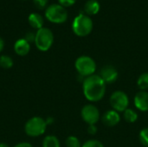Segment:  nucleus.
<instances>
[{
    "label": "nucleus",
    "mask_w": 148,
    "mask_h": 147,
    "mask_svg": "<svg viewBox=\"0 0 148 147\" xmlns=\"http://www.w3.org/2000/svg\"><path fill=\"white\" fill-rule=\"evenodd\" d=\"M82 89L84 96L88 101L96 102L104 97L106 94V83L100 75H93L84 79Z\"/></svg>",
    "instance_id": "1"
},
{
    "label": "nucleus",
    "mask_w": 148,
    "mask_h": 147,
    "mask_svg": "<svg viewBox=\"0 0 148 147\" xmlns=\"http://www.w3.org/2000/svg\"><path fill=\"white\" fill-rule=\"evenodd\" d=\"M72 29L76 36H86L93 29V21L88 16L81 13L75 17L72 23Z\"/></svg>",
    "instance_id": "2"
},
{
    "label": "nucleus",
    "mask_w": 148,
    "mask_h": 147,
    "mask_svg": "<svg viewBox=\"0 0 148 147\" xmlns=\"http://www.w3.org/2000/svg\"><path fill=\"white\" fill-rule=\"evenodd\" d=\"M46 120L41 117L35 116L30 118L24 126L25 133L29 137H39L42 135L47 129Z\"/></svg>",
    "instance_id": "3"
},
{
    "label": "nucleus",
    "mask_w": 148,
    "mask_h": 147,
    "mask_svg": "<svg viewBox=\"0 0 148 147\" xmlns=\"http://www.w3.org/2000/svg\"><path fill=\"white\" fill-rule=\"evenodd\" d=\"M54 42L53 32L48 28H41L36 33L35 44L40 51H48Z\"/></svg>",
    "instance_id": "4"
},
{
    "label": "nucleus",
    "mask_w": 148,
    "mask_h": 147,
    "mask_svg": "<svg viewBox=\"0 0 148 147\" xmlns=\"http://www.w3.org/2000/svg\"><path fill=\"white\" fill-rule=\"evenodd\" d=\"M75 67L79 75L85 78L95 75L96 70V63L95 60L87 55L78 57L75 62Z\"/></svg>",
    "instance_id": "5"
},
{
    "label": "nucleus",
    "mask_w": 148,
    "mask_h": 147,
    "mask_svg": "<svg viewBox=\"0 0 148 147\" xmlns=\"http://www.w3.org/2000/svg\"><path fill=\"white\" fill-rule=\"evenodd\" d=\"M45 16L51 23H62L68 18V12L63 6L53 3L47 7L45 10Z\"/></svg>",
    "instance_id": "6"
},
{
    "label": "nucleus",
    "mask_w": 148,
    "mask_h": 147,
    "mask_svg": "<svg viewBox=\"0 0 148 147\" xmlns=\"http://www.w3.org/2000/svg\"><path fill=\"white\" fill-rule=\"evenodd\" d=\"M110 104L116 112H124L128 107L129 99L127 94L123 91H115L110 97Z\"/></svg>",
    "instance_id": "7"
},
{
    "label": "nucleus",
    "mask_w": 148,
    "mask_h": 147,
    "mask_svg": "<svg viewBox=\"0 0 148 147\" xmlns=\"http://www.w3.org/2000/svg\"><path fill=\"white\" fill-rule=\"evenodd\" d=\"M82 120L88 125H95L100 120L99 109L92 104L85 105L81 112Z\"/></svg>",
    "instance_id": "8"
},
{
    "label": "nucleus",
    "mask_w": 148,
    "mask_h": 147,
    "mask_svg": "<svg viewBox=\"0 0 148 147\" xmlns=\"http://www.w3.org/2000/svg\"><path fill=\"white\" fill-rule=\"evenodd\" d=\"M118 75L119 74L117 69L111 65L104 66L100 73L101 78L103 80V81L106 84H111L116 81V80L118 79Z\"/></svg>",
    "instance_id": "9"
},
{
    "label": "nucleus",
    "mask_w": 148,
    "mask_h": 147,
    "mask_svg": "<svg viewBox=\"0 0 148 147\" xmlns=\"http://www.w3.org/2000/svg\"><path fill=\"white\" fill-rule=\"evenodd\" d=\"M102 122L105 126H117L121 121V116L118 112L115 110H109L104 113L102 116Z\"/></svg>",
    "instance_id": "10"
},
{
    "label": "nucleus",
    "mask_w": 148,
    "mask_h": 147,
    "mask_svg": "<svg viewBox=\"0 0 148 147\" xmlns=\"http://www.w3.org/2000/svg\"><path fill=\"white\" fill-rule=\"evenodd\" d=\"M134 105L141 112L148 111V92L140 91L134 97Z\"/></svg>",
    "instance_id": "11"
},
{
    "label": "nucleus",
    "mask_w": 148,
    "mask_h": 147,
    "mask_svg": "<svg viewBox=\"0 0 148 147\" xmlns=\"http://www.w3.org/2000/svg\"><path fill=\"white\" fill-rule=\"evenodd\" d=\"M14 50L16 55L20 56H24L28 55L30 50L29 42L27 40H25V38L18 39L14 44Z\"/></svg>",
    "instance_id": "12"
},
{
    "label": "nucleus",
    "mask_w": 148,
    "mask_h": 147,
    "mask_svg": "<svg viewBox=\"0 0 148 147\" xmlns=\"http://www.w3.org/2000/svg\"><path fill=\"white\" fill-rule=\"evenodd\" d=\"M101 6L97 0H88L84 5V11L88 15H96L100 11Z\"/></svg>",
    "instance_id": "13"
},
{
    "label": "nucleus",
    "mask_w": 148,
    "mask_h": 147,
    "mask_svg": "<svg viewBox=\"0 0 148 147\" xmlns=\"http://www.w3.org/2000/svg\"><path fill=\"white\" fill-rule=\"evenodd\" d=\"M28 21H29V23L30 24V26L34 29H36L37 30L40 29L41 28H42L43 18L38 13H31L29 16Z\"/></svg>",
    "instance_id": "14"
},
{
    "label": "nucleus",
    "mask_w": 148,
    "mask_h": 147,
    "mask_svg": "<svg viewBox=\"0 0 148 147\" xmlns=\"http://www.w3.org/2000/svg\"><path fill=\"white\" fill-rule=\"evenodd\" d=\"M59 139L54 135L46 136L42 141V147H60Z\"/></svg>",
    "instance_id": "15"
},
{
    "label": "nucleus",
    "mask_w": 148,
    "mask_h": 147,
    "mask_svg": "<svg viewBox=\"0 0 148 147\" xmlns=\"http://www.w3.org/2000/svg\"><path fill=\"white\" fill-rule=\"evenodd\" d=\"M124 119L128 123H134L138 120V113L131 108H127L123 112Z\"/></svg>",
    "instance_id": "16"
},
{
    "label": "nucleus",
    "mask_w": 148,
    "mask_h": 147,
    "mask_svg": "<svg viewBox=\"0 0 148 147\" xmlns=\"http://www.w3.org/2000/svg\"><path fill=\"white\" fill-rule=\"evenodd\" d=\"M137 85L141 91L148 89V73H143L140 75L137 81Z\"/></svg>",
    "instance_id": "17"
},
{
    "label": "nucleus",
    "mask_w": 148,
    "mask_h": 147,
    "mask_svg": "<svg viewBox=\"0 0 148 147\" xmlns=\"http://www.w3.org/2000/svg\"><path fill=\"white\" fill-rule=\"evenodd\" d=\"M0 66L3 68L9 69L13 66V60L9 55H2L0 56Z\"/></svg>",
    "instance_id": "18"
},
{
    "label": "nucleus",
    "mask_w": 148,
    "mask_h": 147,
    "mask_svg": "<svg viewBox=\"0 0 148 147\" xmlns=\"http://www.w3.org/2000/svg\"><path fill=\"white\" fill-rule=\"evenodd\" d=\"M67 147H82L81 142L75 136H69L66 139Z\"/></svg>",
    "instance_id": "19"
},
{
    "label": "nucleus",
    "mask_w": 148,
    "mask_h": 147,
    "mask_svg": "<svg viewBox=\"0 0 148 147\" xmlns=\"http://www.w3.org/2000/svg\"><path fill=\"white\" fill-rule=\"evenodd\" d=\"M140 141L145 147H148V127L142 129L140 132Z\"/></svg>",
    "instance_id": "20"
},
{
    "label": "nucleus",
    "mask_w": 148,
    "mask_h": 147,
    "mask_svg": "<svg viewBox=\"0 0 148 147\" xmlns=\"http://www.w3.org/2000/svg\"><path fill=\"white\" fill-rule=\"evenodd\" d=\"M82 147H104L101 142L96 139H90L86 141Z\"/></svg>",
    "instance_id": "21"
},
{
    "label": "nucleus",
    "mask_w": 148,
    "mask_h": 147,
    "mask_svg": "<svg viewBox=\"0 0 148 147\" xmlns=\"http://www.w3.org/2000/svg\"><path fill=\"white\" fill-rule=\"evenodd\" d=\"M33 2L38 9H43L47 6L49 0H33Z\"/></svg>",
    "instance_id": "22"
},
{
    "label": "nucleus",
    "mask_w": 148,
    "mask_h": 147,
    "mask_svg": "<svg viewBox=\"0 0 148 147\" xmlns=\"http://www.w3.org/2000/svg\"><path fill=\"white\" fill-rule=\"evenodd\" d=\"M59 4L65 7H69L75 4V3L76 2V0H58Z\"/></svg>",
    "instance_id": "23"
},
{
    "label": "nucleus",
    "mask_w": 148,
    "mask_h": 147,
    "mask_svg": "<svg viewBox=\"0 0 148 147\" xmlns=\"http://www.w3.org/2000/svg\"><path fill=\"white\" fill-rule=\"evenodd\" d=\"M97 126L95 125H88V133L91 135H95L97 133Z\"/></svg>",
    "instance_id": "24"
},
{
    "label": "nucleus",
    "mask_w": 148,
    "mask_h": 147,
    "mask_svg": "<svg viewBox=\"0 0 148 147\" xmlns=\"http://www.w3.org/2000/svg\"><path fill=\"white\" fill-rule=\"evenodd\" d=\"M35 37H36V34H34L33 32H28L25 36V40H27L29 42H35Z\"/></svg>",
    "instance_id": "25"
},
{
    "label": "nucleus",
    "mask_w": 148,
    "mask_h": 147,
    "mask_svg": "<svg viewBox=\"0 0 148 147\" xmlns=\"http://www.w3.org/2000/svg\"><path fill=\"white\" fill-rule=\"evenodd\" d=\"M14 147H33L31 144L28 143V142H21V143H18L16 144Z\"/></svg>",
    "instance_id": "26"
},
{
    "label": "nucleus",
    "mask_w": 148,
    "mask_h": 147,
    "mask_svg": "<svg viewBox=\"0 0 148 147\" xmlns=\"http://www.w3.org/2000/svg\"><path fill=\"white\" fill-rule=\"evenodd\" d=\"M4 48V42L3 40L0 37V52H2V50Z\"/></svg>",
    "instance_id": "27"
},
{
    "label": "nucleus",
    "mask_w": 148,
    "mask_h": 147,
    "mask_svg": "<svg viewBox=\"0 0 148 147\" xmlns=\"http://www.w3.org/2000/svg\"><path fill=\"white\" fill-rule=\"evenodd\" d=\"M53 121H54V120H53L52 118H48V119L46 120V123H47V125H48V126H49V124H51Z\"/></svg>",
    "instance_id": "28"
},
{
    "label": "nucleus",
    "mask_w": 148,
    "mask_h": 147,
    "mask_svg": "<svg viewBox=\"0 0 148 147\" xmlns=\"http://www.w3.org/2000/svg\"><path fill=\"white\" fill-rule=\"evenodd\" d=\"M0 147H9V146L5 143H0Z\"/></svg>",
    "instance_id": "29"
}]
</instances>
